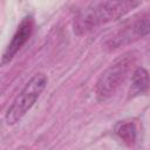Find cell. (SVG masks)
Here are the masks:
<instances>
[{"instance_id":"obj_1","label":"cell","mask_w":150,"mask_h":150,"mask_svg":"<svg viewBox=\"0 0 150 150\" xmlns=\"http://www.w3.org/2000/svg\"><path fill=\"white\" fill-rule=\"evenodd\" d=\"M139 6L137 1H101L93 2L81 9L74 20L76 34H84L101 25L111 22Z\"/></svg>"},{"instance_id":"obj_2","label":"cell","mask_w":150,"mask_h":150,"mask_svg":"<svg viewBox=\"0 0 150 150\" xmlns=\"http://www.w3.org/2000/svg\"><path fill=\"white\" fill-rule=\"evenodd\" d=\"M48 83V77L45 73H36L25 84L19 95L14 98L11 107L7 109L5 121L8 125H14L30 110L41 93Z\"/></svg>"},{"instance_id":"obj_3","label":"cell","mask_w":150,"mask_h":150,"mask_svg":"<svg viewBox=\"0 0 150 150\" xmlns=\"http://www.w3.org/2000/svg\"><path fill=\"white\" fill-rule=\"evenodd\" d=\"M132 63L134 56L129 53L116 60L101 74L96 83V96L100 101H105L118 90L124 83Z\"/></svg>"},{"instance_id":"obj_4","label":"cell","mask_w":150,"mask_h":150,"mask_svg":"<svg viewBox=\"0 0 150 150\" xmlns=\"http://www.w3.org/2000/svg\"><path fill=\"white\" fill-rule=\"evenodd\" d=\"M149 19L148 13L139 14L132 21L128 22L123 28H121L114 36H111V39H109L107 42V47L109 49H116L145 36L150 28Z\"/></svg>"},{"instance_id":"obj_5","label":"cell","mask_w":150,"mask_h":150,"mask_svg":"<svg viewBox=\"0 0 150 150\" xmlns=\"http://www.w3.org/2000/svg\"><path fill=\"white\" fill-rule=\"evenodd\" d=\"M33 29H34V19H33V16L32 15L25 16L20 21L15 33L13 34V38H12L11 42L8 43V46L6 47V49L2 54V63H8L15 56V54L22 48V46L30 38V35L33 33Z\"/></svg>"},{"instance_id":"obj_6","label":"cell","mask_w":150,"mask_h":150,"mask_svg":"<svg viewBox=\"0 0 150 150\" xmlns=\"http://www.w3.org/2000/svg\"><path fill=\"white\" fill-rule=\"evenodd\" d=\"M149 88V74L145 68L138 67L132 73L131 77V87H130V96H137L146 93Z\"/></svg>"},{"instance_id":"obj_7","label":"cell","mask_w":150,"mask_h":150,"mask_svg":"<svg viewBox=\"0 0 150 150\" xmlns=\"http://www.w3.org/2000/svg\"><path fill=\"white\" fill-rule=\"evenodd\" d=\"M116 132L122 142L127 145H132L136 141V128L132 122H124L120 124Z\"/></svg>"}]
</instances>
